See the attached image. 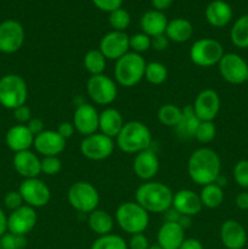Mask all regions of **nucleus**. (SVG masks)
Masks as SVG:
<instances>
[{"label": "nucleus", "instance_id": "1", "mask_svg": "<svg viewBox=\"0 0 248 249\" xmlns=\"http://www.w3.org/2000/svg\"><path fill=\"white\" fill-rule=\"evenodd\" d=\"M187 174L199 186L214 184L221 174L220 157L209 147L197 148L187 160Z\"/></svg>", "mask_w": 248, "mask_h": 249}, {"label": "nucleus", "instance_id": "2", "mask_svg": "<svg viewBox=\"0 0 248 249\" xmlns=\"http://www.w3.org/2000/svg\"><path fill=\"white\" fill-rule=\"evenodd\" d=\"M172 189L159 181H145L135 192V202L148 213L160 214L167 212L173 204Z\"/></svg>", "mask_w": 248, "mask_h": 249}, {"label": "nucleus", "instance_id": "3", "mask_svg": "<svg viewBox=\"0 0 248 249\" xmlns=\"http://www.w3.org/2000/svg\"><path fill=\"white\" fill-rule=\"evenodd\" d=\"M152 143V134L142 122H126L116 138V145L121 151L129 155H138L148 150Z\"/></svg>", "mask_w": 248, "mask_h": 249}, {"label": "nucleus", "instance_id": "4", "mask_svg": "<svg viewBox=\"0 0 248 249\" xmlns=\"http://www.w3.org/2000/svg\"><path fill=\"white\" fill-rule=\"evenodd\" d=\"M146 61L140 53H128L116 61L114 79L117 84L124 88H133L143 79Z\"/></svg>", "mask_w": 248, "mask_h": 249}, {"label": "nucleus", "instance_id": "5", "mask_svg": "<svg viewBox=\"0 0 248 249\" xmlns=\"http://www.w3.org/2000/svg\"><path fill=\"white\" fill-rule=\"evenodd\" d=\"M116 221L129 235L143 233L150 224V213L136 202H124L117 208Z\"/></svg>", "mask_w": 248, "mask_h": 249}, {"label": "nucleus", "instance_id": "6", "mask_svg": "<svg viewBox=\"0 0 248 249\" xmlns=\"http://www.w3.org/2000/svg\"><path fill=\"white\" fill-rule=\"evenodd\" d=\"M28 99V87L21 75L9 73L0 78V105L4 108L16 109L26 105Z\"/></svg>", "mask_w": 248, "mask_h": 249}, {"label": "nucleus", "instance_id": "7", "mask_svg": "<svg viewBox=\"0 0 248 249\" xmlns=\"http://www.w3.org/2000/svg\"><path fill=\"white\" fill-rule=\"evenodd\" d=\"M67 199L73 209L89 214L99 207L100 195L96 187L89 181H77L68 189Z\"/></svg>", "mask_w": 248, "mask_h": 249}, {"label": "nucleus", "instance_id": "8", "mask_svg": "<svg viewBox=\"0 0 248 249\" xmlns=\"http://www.w3.org/2000/svg\"><path fill=\"white\" fill-rule=\"evenodd\" d=\"M224 48L218 40L202 38L195 41L190 49V58L198 67L208 68L218 65L224 56Z\"/></svg>", "mask_w": 248, "mask_h": 249}, {"label": "nucleus", "instance_id": "9", "mask_svg": "<svg viewBox=\"0 0 248 249\" xmlns=\"http://www.w3.org/2000/svg\"><path fill=\"white\" fill-rule=\"evenodd\" d=\"M87 91L92 102L101 106L111 105L117 99V83L106 74L90 75L87 82Z\"/></svg>", "mask_w": 248, "mask_h": 249}, {"label": "nucleus", "instance_id": "10", "mask_svg": "<svg viewBox=\"0 0 248 249\" xmlns=\"http://www.w3.org/2000/svg\"><path fill=\"white\" fill-rule=\"evenodd\" d=\"M80 153L83 157L89 160H107L113 153L114 141L113 139L104 135L101 133H95L91 135L84 136L80 142Z\"/></svg>", "mask_w": 248, "mask_h": 249}, {"label": "nucleus", "instance_id": "11", "mask_svg": "<svg viewBox=\"0 0 248 249\" xmlns=\"http://www.w3.org/2000/svg\"><path fill=\"white\" fill-rule=\"evenodd\" d=\"M223 79L230 84L238 85L247 80L248 63L238 53H226L218 63Z\"/></svg>", "mask_w": 248, "mask_h": 249}, {"label": "nucleus", "instance_id": "12", "mask_svg": "<svg viewBox=\"0 0 248 249\" xmlns=\"http://www.w3.org/2000/svg\"><path fill=\"white\" fill-rule=\"evenodd\" d=\"M18 192L24 204L32 208H43L51 198V191L48 185L38 178L24 179L18 187Z\"/></svg>", "mask_w": 248, "mask_h": 249}, {"label": "nucleus", "instance_id": "13", "mask_svg": "<svg viewBox=\"0 0 248 249\" xmlns=\"http://www.w3.org/2000/svg\"><path fill=\"white\" fill-rule=\"evenodd\" d=\"M26 33L19 22L6 19L0 23V53H15L23 46Z\"/></svg>", "mask_w": 248, "mask_h": 249}, {"label": "nucleus", "instance_id": "14", "mask_svg": "<svg viewBox=\"0 0 248 249\" xmlns=\"http://www.w3.org/2000/svg\"><path fill=\"white\" fill-rule=\"evenodd\" d=\"M38 215L35 209L23 204L22 207L12 211L7 216V231L15 235L27 236L36 225Z\"/></svg>", "mask_w": 248, "mask_h": 249}, {"label": "nucleus", "instance_id": "15", "mask_svg": "<svg viewBox=\"0 0 248 249\" xmlns=\"http://www.w3.org/2000/svg\"><path fill=\"white\" fill-rule=\"evenodd\" d=\"M129 36L125 32L112 31L105 34L100 40L99 50L106 60L117 61L129 53Z\"/></svg>", "mask_w": 248, "mask_h": 249}, {"label": "nucleus", "instance_id": "16", "mask_svg": "<svg viewBox=\"0 0 248 249\" xmlns=\"http://www.w3.org/2000/svg\"><path fill=\"white\" fill-rule=\"evenodd\" d=\"M220 97L213 89H204L195 99L194 111L201 122H213L220 111Z\"/></svg>", "mask_w": 248, "mask_h": 249}, {"label": "nucleus", "instance_id": "17", "mask_svg": "<svg viewBox=\"0 0 248 249\" xmlns=\"http://www.w3.org/2000/svg\"><path fill=\"white\" fill-rule=\"evenodd\" d=\"M100 113L92 105L82 104L75 108L73 114V125L75 131L83 136L91 135L99 130Z\"/></svg>", "mask_w": 248, "mask_h": 249}, {"label": "nucleus", "instance_id": "18", "mask_svg": "<svg viewBox=\"0 0 248 249\" xmlns=\"http://www.w3.org/2000/svg\"><path fill=\"white\" fill-rule=\"evenodd\" d=\"M66 141L56 130H44L34 138L33 147L43 157L57 156L65 151Z\"/></svg>", "mask_w": 248, "mask_h": 249}, {"label": "nucleus", "instance_id": "19", "mask_svg": "<svg viewBox=\"0 0 248 249\" xmlns=\"http://www.w3.org/2000/svg\"><path fill=\"white\" fill-rule=\"evenodd\" d=\"M172 207L180 215L190 216V218L201 213L202 208H203L199 195L189 189L179 190L177 192H175Z\"/></svg>", "mask_w": 248, "mask_h": 249}, {"label": "nucleus", "instance_id": "20", "mask_svg": "<svg viewBox=\"0 0 248 249\" xmlns=\"http://www.w3.org/2000/svg\"><path fill=\"white\" fill-rule=\"evenodd\" d=\"M12 165L17 174L24 179H33L41 174V160L31 150L15 153Z\"/></svg>", "mask_w": 248, "mask_h": 249}, {"label": "nucleus", "instance_id": "21", "mask_svg": "<svg viewBox=\"0 0 248 249\" xmlns=\"http://www.w3.org/2000/svg\"><path fill=\"white\" fill-rule=\"evenodd\" d=\"M133 170L139 179L151 181L159 170V160L151 148L135 155L133 162Z\"/></svg>", "mask_w": 248, "mask_h": 249}, {"label": "nucleus", "instance_id": "22", "mask_svg": "<svg viewBox=\"0 0 248 249\" xmlns=\"http://www.w3.org/2000/svg\"><path fill=\"white\" fill-rule=\"evenodd\" d=\"M220 240L226 249H242L247 243V232L242 224L230 219L221 225Z\"/></svg>", "mask_w": 248, "mask_h": 249}, {"label": "nucleus", "instance_id": "23", "mask_svg": "<svg viewBox=\"0 0 248 249\" xmlns=\"http://www.w3.org/2000/svg\"><path fill=\"white\" fill-rule=\"evenodd\" d=\"M5 142L12 152H22L29 150L33 146L34 135L29 131L26 124H17L7 130Z\"/></svg>", "mask_w": 248, "mask_h": 249}, {"label": "nucleus", "instance_id": "24", "mask_svg": "<svg viewBox=\"0 0 248 249\" xmlns=\"http://www.w3.org/2000/svg\"><path fill=\"white\" fill-rule=\"evenodd\" d=\"M185 240V230L177 223L164 221L157 232V243L163 249H179Z\"/></svg>", "mask_w": 248, "mask_h": 249}, {"label": "nucleus", "instance_id": "25", "mask_svg": "<svg viewBox=\"0 0 248 249\" xmlns=\"http://www.w3.org/2000/svg\"><path fill=\"white\" fill-rule=\"evenodd\" d=\"M123 116L118 109L113 107H107L99 116V130L104 135L111 139H116L124 126Z\"/></svg>", "mask_w": 248, "mask_h": 249}, {"label": "nucleus", "instance_id": "26", "mask_svg": "<svg viewBox=\"0 0 248 249\" xmlns=\"http://www.w3.org/2000/svg\"><path fill=\"white\" fill-rule=\"evenodd\" d=\"M232 18V9L224 0H213L206 9V19L211 26L221 28L230 23Z\"/></svg>", "mask_w": 248, "mask_h": 249}, {"label": "nucleus", "instance_id": "27", "mask_svg": "<svg viewBox=\"0 0 248 249\" xmlns=\"http://www.w3.org/2000/svg\"><path fill=\"white\" fill-rule=\"evenodd\" d=\"M168 19L162 11L150 10L145 12L140 19V27L142 33L148 36H157L165 33Z\"/></svg>", "mask_w": 248, "mask_h": 249}, {"label": "nucleus", "instance_id": "28", "mask_svg": "<svg viewBox=\"0 0 248 249\" xmlns=\"http://www.w3.org/2000/svg\"><path fill=\"white\" fill-rule=\"evenodd\" d=\"M201 121L196 116L194 111V107L191 105H186L182 108V116L180 118L179 123L174 128L175 134L181 140H189V139L195 138L197 128H198Z\"/></svg>", "mask_w": 248, "mask_h": 249}, {"label": "nucleus", "instance_id": "29", "mask_svg": "<svg viewBox=\"0 0 248 249\" xmlns=\"http://www.w3.org/2000/svg\"><path fill=\"white\" fill-rule=\"evenodd\" d=\"M194 33V27L192 23L186 18H175L172 21H168L167 29H165V36L169 39V41L174 43H185L190 40Z\"/></svg>", "mask_w": 248, "mask_h": 249}, {"label": "nucleus", "instance_id": "30", "mask_svg": "<svg viewBox=\"0 0 248 249\" xmlns=\"http://www.w3.org/2000/svg\"><path fill=\"white\" fill-rule=\"evenodd\" d=\"M88 225L94 233L99 236H105L112 232L114 220L108 212L102 211V209H95L94 212L89 213Z\"/></svg>", "mask_w": 248, "mask_h": 249}, {"label": "nucleus", "instance_id": "31", "mask_svg": "<svg viewBox=\"0 0 248 249\" xmlns=\"http://www.w3.org/2000/svg\"><path fill=\"white\" fill-rule=\"evenodd\" d=\"M199 198H201L202 206L208 209H215L220 207L224 202V191L223 187L218 184H209L206 186H202L199 192Z\"/></svg>", "mask_w": 248, "mask_h": 249}, {"label": "nucleus", "instance_id": "32", "mask_svg": "<svg viewBox=\"0 0 248 249\" xmlns=\"http://www.w3.org/2000/svg\"><path fill=\"white\" fill-rule=\"evenodd\" d=\"M106 57L102 55L99 49H92L84 55L83 65L90 75H99L104 74L106 70Z\"/></svg>", "mask_w": 248, "mask_h": 249}, {"label": "nucleus", "instance_id": "33", "mask_svg": "<svg viewBox=\"0 0 248 249\" xmlns=\"http://www.w3.org/2000/svg\"><path fill=\"white\" fill-rule=\"evenodd\" d=\"M231 41L240 49H248V14L236 19L230 32Z\"/></svg>", "mask_w": 248, "mask_h": 249}, {"label": "nucleus", "instance_id": "34", "mask_svg": "<svg viewBox=\"0 0 248 249\" xmlns=\"http://www.w3.org/2000/svg\"><path fill=\"white\" fill-rule=\"evenodd\" d=\"M182 116V108L174 104H165L157 111V118L160 124L169 128H175Z\"/></svg>", "mask_w": 248, "mask_h": 249}, {"label": "nucleus", "instance_id": "35", "mask_svg": "<svg viewBox=\"0 0 248 249\" xmlns=\"http://www.w3.org/2000/svg\"><path fill=\"white\" fill-rule=\"evenodd\" d=\"M143 78H145L150 84L160 85L167 80L168 70L163 63L158 62V61H152V62L146 63Z\"/></svg>", "mask_w": 248, "mask_h": 249}, {"label": "nucleus", "instance_id": "36", "mask_svg": "<svg viewBox=\"0 0 248 249\" xmlns=\"http://www.w3.org/2000/svg\"><path fill=\"white\" fill-rule=\"evenodd\" d=\"M90 249H129L128 243L118 235L108 233L105 236H99V238L92 242Z\"/></svg>", "mask_w": 248, "mask_h": 249}, {"label": "nucleus", "instance_id": "37", "mask_svg": "<svg viewBox=\"0 0 248 249\" xmlns=\"http://www.w3.org/2000/svg\"><path fill=\"white\" fill-rule=\"evenodd\" d=\"M108 21L113 31L124 32L130 24V14L126 10L119 7L109 14Z\"/></svg>", "mask_w": 248, "mask_h": 249}, {"label": "nucleus", "instance_id": "38", "mask_svg": "<svg viewBox=\"0 0 248 249\" xmlns=\"http://www.w3.org/2000/svg\"><path fill=\"white\" fill-rule=\"evenodd\" d=\"M216 128L214 122H201L195 133V138L201 143H209L215 139Z\"/></svg>", "mask_w": 248, "mask_h": 249}, {"label": "nucleus", "instance_id": "39", "mask_svg": "<svg viewBox=\"0 0 248 249\" xmlns=\"http://www.w3.org/2000/svg\"><path fill=\"white\" fill-rule=\"evenodd\" d=\"M129 46L133 53H146L151 49V36H146L145 33L134 34V36H129Z\"/></svg>", "mask_w": 248, "mask_h": 249}, {"label": "nucleus", "instance_id": "40", "mask_svg": "<svg viewBox=\"0 0 248 249\" xmlns=\"http://www.w3.org/2000/svg\"><path fill=\"white\" fill-rule=\"evenodd\" d=\"M1 249H24L27 246L26 236L6 232L0 237Z\"/></svg>", "mask_w": 248, "mask_h": 249}, {"label": "nucleus", "instance_id": "41", "mask_svg": "<svg viewBox=\"0 0 248 249\" xmlns=\"http://www.w3.org/2000/svg\"><path fill=\"white\" fill-rule=\"evenodd\" d=\"M233 180L242 189H248V160H241L233 167Z\"/></svg>", "mask_w": 248, "mask_h": 249}, {"label": "nucleus", "instance_id": "42", "mask_svg": "<svg viewBox=\"0 0 248 249\" xmlns=\"http://www.w3.org/2000/svg\"><path fill=\"white\" fill-rule=\"evenodd\" d=\"M62 169V162L57 156H50V157H44L41 160V173L49 177L57 175Z\"/></svg>", "mask_w": 248, "mask_h": 249}, {"label": "nucleus", "instance_id": "43", "mask_svg": "<svg viewBox=\"0 0 248 249\" xmlns=\"http://www.w3.org/2000/svg\"><path fill=\"white\" fill-rule=\"evenodd\" d=\"M4 204L7 209H10V211L12 212L23 206L24 202L18 191H10L5 195Z\"/></svg>", "mask_w": 248, "mask_h": 249}, {"label": "nucleus", "instance_id": "44", "mask_svg": "<svg viewBox=\"0 0 248 249\" xmlns=\"http://www.w3.org/2000/svg\"><path fill=\"white\" fill-rule=\"evenodd\" d=\"M91 1L99 10L111 14L114 10L122 7L123 0H91Z\"/></svg>", "mask_w": 248, "mask_h": 249}, {"label": "nucleus", "instance_id": "45", "mask_svg": "<svg viewBox=\"0 0 248 249\" xmlns=\"http://www.w3.org/2000/svg\"><path fill=\"white\" fill-rule=\"evenodd\" d=\"M148 247H150V242L143 233L131 235L130 241L128 243L129 249H148Z\"/></svg>", "mask_w": 248, "mask_h": 249}, {"label": "nucleus", "instance_id": "46", "mask_svg": "<svg viewBox=\"0 0 248 249\" xmlns=\"http://www.w3.org/2000/svg\"><path fill=\"white\" fill-rule=\"evenodd\" d=\"M14 117L19 124H27L32 119L31 108L26 105L17 107L16 109H14Z\"/></svg>", "mask_w": 248, "mask_h": 249}, {"label": "nucleus", "instance_id": "47", "mask_svg": "<svg viewBox=\"0 0 248 249\" xmlns=\"http://www.w3.org/2000/svg\"><path fill=\"white\" fill-rule=\"evenodd\" d=\"M169 46V39L167 38L165 34H160V36H152L151 38V48L156 51H164L167 50Z\"/></svg>", "mask_w": 248, "mask_h": 249}, {"label": "nucleus", "instance_id": "48", "mask_svg": "<svg viewBox=\"0 0 248 249\" xmlns=\"http://www.w3.org/2000/svg\"><path fill=\"white\" fill-rule=\"evenodd\" d=\"M56 131H57V133L60 134L65 140H67V139L72 138L75 129H74V125H73V123H71V122H62V123L58 124L57 130Z\"/></svg>", "mask_w": 248, "mask_h": 249}, {"label": "nucleus", "instance_id": "49", "mask_svg": "<svg viewBox=\"0 0 248 249\" xmlns=\"http://www.w3.org/2000/svg\"><path fill=\"white\" fill-rule=\"evenodd\" d=\"M26 125H27V128L29 129V131L33 134L34 138L45 130V129H44V122L41 121L40 118H32L31 121L26 124Z\"/></svg>", "mask_w": 248, "mask_h": 249}, {"label": "nucleus", "instance_id": "50", "mask_svg": "<svg viewBox=\"0 0 248 249\" xmlns=\"http://www.w3.org/2000/svg\"><path fill=\"white\" fill-rule=\"evenodd\" d=\"M236 207L241 211H248V191L240 192L235 198Z\"/></svg>", "mask_w": 248, "mask_h": 249}, {"label": "nucleus", "instance_id": "51", "mask_svg": "<svg viewBox=\"0 0 248 249\" xmlns=\"http://www.w3.org/2000/svg\"><path fill=\"white\" fill-rule=\"evenodd\" d=\"M179 249H203V245L197 238H185Z\"/></svg>", "mask_w": 248, "mask_h": 249}, {"label": "nucleus", "instance_id": "52", "mask_svg": "<svg viewBox=\"0 0 248 249\" xmlns=\"http://www.w3.org/2000/svg\"><path fill=\"white\" fill-rule=\"evenodd\" d=\"M152 2V6L155 7V10L157 11H164L168 7H170L173 0H151Z\"/></svg>", "mask_w": 248, "mask_h": 249}, {"label": "nucleus", "instance_id": "53", "mask_svg": "<svg viewBox=\"0 0 248 249\" xmlns=\"http://www.w3.org/2000/svg\"><path fill=\"white\" fill-rule=\"evenodd\" d=\"M180 214L175 211L173 207H170L167 212H164V218L165 221H170V223H177L180 219Z\"/></svg>", "mask_w": 248, "mask_h": 249}, {"label": "nucleus", "instance_id": "54", "mask_svg": "<svg viewBox=\"0 0 248 249\" xmlns=\"http://www.w3.org/2000/svg\"><path fill=\"white\" fill-rule=\"evenodd\" d=\"M7 232V216L5 212L0 208V237Z\"/></svg>", "mask_w": 248, "mask_h": 249}, {"label": "nucleus", "instance_id": "55", "mask_svg": "<svg viewBox=\"0 0 248 249\" xmlns=\"http://www.w3.org/2000/svg\"><path fill=\"white\" fill-rule=\"evenodd\" d=\"M177 224H179L184 230H186V229H189L190 226H191V218H190V216L181 215L180 216L179 221H177Z\"/></svg>", "mask_w": 248, "mask_h": 249}, {"label": "nucleus", "instance_id": "56", "mask_svg": "<svg viewBox=\"0 0 248 249\" xmlns=\"http://www.w3.org/2000/svg\"><path fill=\"white\" fill-rule=\"evenodd\" d=\"M148 249H163L162 247H160L158 243H156V245H150V247H148Z\"/></svg>", "mask_w": 248, "mask_h": 249}, {"label": "nucleus", "instance_id": "57", "mask_svg": "<svg viewBox=\"0 0 248 249\" xmlns=\"http://www.w3.org/2000/svg\"><path fill=\"white\" fill-rule=\"evenodd\" d=\"M0 249H1V242H0Z\"/></svg>", "mask_w": 248, "mask_h": 249}, {"label": "nucleus", "instance_id": "58", "mask_svg": "<svg viewBox=\"0 0 248 249\" xmlns=\"http://www.w3.org/2000/svg\"><path fill=\"white\" fill-rule=\"evenodd\" d=\"M246 82H247V83H248V75H247V80H246Z\"/></svg>", "mask_w": 248, "mask_h": 249}]
</instances>
